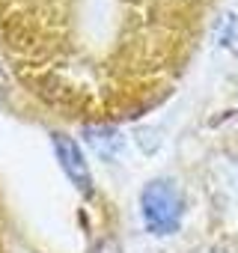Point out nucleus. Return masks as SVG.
Listing matches in <instances>:
<instances>
[{"mask_svg": "<svg viewBox=\"0 0 238 253\" xmlns=\"http://www.w3.org/2000/svg\"><path fill=\"white\" fill-rule=\"evenodd\" d=\"M140 214L152 235H173L185 214L182 188L173 179H152L140 191Z\"/></svg>", "mask_w": 238, "mask_h": 253, "instance_id": "obj_1", "label": "nucleus"}, {"mask_svg": "<svg viewBox=\"0 0 238 253\" xmlns=\"http://www.w3.org/2000/svg\"><path fill=\"white\" fill-rule=\"evenodd\" d=\"M194 253H226V250H220V247H199V250H194Z\"/></svg>", "mask_w": 238, "mask_h": 253, "instance_id": "obj_5", "label": "nucleus"}, {"mask_svg": "<svg viewBox=\"0 0 238 253\" xmlns=\"http://www.w3.org/2000/svg\"><path fill=\"white\" fill-rule=\"evenodd\" d=\"M6 95V75H3V69H0V98Z\"/></svg>", "mask_w": 238, "mask_h": 253, "instance_id": "obj_4", "label": "nucleus"}, {"mask_svg": "<svg viewBox=\"0 0 238 253\" xmlns=\"http://www.w3.org/2000/svg\"><path fill=\"white\" fill-rule=\"evenodd\" d=\"M51 146H54V155L63 167V173L72 179V185L83 194V197H92V176H89V167L83 161V152L80 146L69 137V134H51Z\"/></svg>", "mask_w": 238, "mask_h": 253, "instance_id": "obj_2", "label": "nucleus"}, {"mask_svg": "<svg viewBox=\"0 0 238 253\" xmlns=\"http://www.w3.org/2000/svg\"><path fill=\"white\" fill-rule=\"evenodd\" d=\"M83 134H86L89 146L95 149V155H101L104 161H113L119 152H122V146H125L122 134H119L116 128H110V125H89Z\"/></svg>", "mask_w": 238, "mask_h": 253, "instance_id": "obj_3", "label": "nucleus"}]
</instances>
